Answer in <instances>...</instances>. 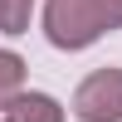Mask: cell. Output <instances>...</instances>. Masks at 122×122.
I'll list each match as a JSON object with an SVG mask.
<instances>
[{
  "label": "cell",
  "mask_w": 122,
  "mask_h": 122,
  "mask_svg": "<svg viewBox=\"0 0 122 122\" xmlns=\"http://www.w3.org/2000/svg\"><path fill=\"white\" fill-rule=\"evenodd\" d=\"M78 122H122V68H93L73 93Z\"/></svg>",
  "instance_id": "7a4b0ae2"
},
{
  "label": "cell",
  "mask_w": 122,
  "mask_h": 122,
  "mask_svg": "<svg viewBox=\"0 0 122 122\" xmlns=\"http://www.w3.org/2000/svg\"><path fill=\"white\" fill-rule=\"evenodd\" d=\"M25 98V59L15 49H0V117Z\"/></svg>",
  "instance_id": "3957f363"
},
{
  "label": "cell",
  "mask_w": 122,
  "mask_h": 122,
  "mask_svg": "<svg viewBox=\"0 0 122 122\" xmlns=\"http://www.w3.org/2000/svg\"><path fill=\"white\" fill-rule=\"evenodd\" d=\"M29 15H34V0H0V34H25Z\"/></svg>",
  "instance_id": "5b68a950"
},
{
  "label": "cell",
  "mask_w": 122,
  "mask_h": 122,
  "mask_svg": "<svg viewBox=\"0 0 122 122\" xmlns=\"http://www.w3.org/2000/svg\"><path fill=\"white\" fill-rule=\"evenodd\" d=\"M5 117L10 122H64V107H59V98H49V93H25Z\"/></svg>",
  "instance_id": "277c9868"
},
{
  "label": "cell",
  "mask_w": 122,
  "mask_h": 122,
  "mask_svg": "<svg viewBox=\"0 0 122 122\" xmlns=\"http://www.w3.org/2000/svg\"><path fill=\"white\" fill-rule=\"evenodd\" d=\"M44 34L54 49H88L107 34L98 0H44Z\"/></svg>",
  "instance_id": "6da1fadb"
},
{
  "label": "cell",
  "mask_w": 122,
  "mask_h": 122,
  "mask_svg": "<svg viewBox=\"0 0 122 122\" xmlns=\"http://www.w3.org/2000/svg\"><path fill=\"white\" fill-rule=\"evenodd\" d=\"M0 122H10V117H0Z\"/></svg>",
  "instance_id": "52a82bcc"
},
{
  "label": "cell",
  "mask_w": 122,
  "mask_h": 122,
  "mask_svg": "<svg viewBox=\"0 0 122 122\" xmlns=\"http://www.w3.org/2000/svg\"><path fill=\"white\" fill-rule=\"evenodd\" d=\"M103 5V25L107 29H122V0H98Z\"/></svg>",
  "instance_id": "8992f818"
}]
</instances>
